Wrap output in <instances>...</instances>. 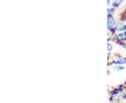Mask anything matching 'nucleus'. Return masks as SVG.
I'll return each instance as SVG.
<instances>
[{
    "mask_svg": "<svg viewBox=\"0 0 126 103\" xmlns=\"http://www.w3.org/2000/svg\"><path fill=\"white\" fill-rule=\"evenodd\" d=\"M117 38L118 40H126V32H125V33H121V34H118L117 35Z\"/></svg>",
    "mask_w": 126,
    "mask_h": 103,
    "instance_id": "7ed1b4c3",
    "label": "nucleus"
},
{
    "mask_svg": "<svg viewBox=\"0 0 126 103\" xmlns=\"http://www.w3.org/2000/svg\"><path fill=\"white\" fill-rule=\"evenodd\" d=\"M113 63H116V64H118V65H121V64H125L126 63V58H123V57H119L118 58L117 60L114 61Z\"/></svg>",
    "mask_w": 126,
    "mask_h": 103,
    "instance_id": "f03ea898",
    "label": "nucleus"
},
{
    "mask_svg": "<svg viewBox=\"0 0 126 103\" xmlns=\"http://www.w3.org/2000/svg\"><path fill=\"white\" fill-rule=\"evenodd\" d=\"M122 1H114L113 3V5L115 6H118V5H120V4L121 3Z\"/></svg>",
    "mask_w": 126,
    "mask_h": 103,
    "instance_id": "39448f33",
    "label": "nucleus"
},
{
    "mask_svg": "<svg viewBox=\"0 0 126 103\" xmlns=\"http://www.w3.org/2000/svg\"><path fill=\"white\" fill-rule=\"evenodd\" d=\"M116 25V22H115V20L113 19V17H109L108 18V24H107V26L109 29L112 28Z\"/></svg>",
    "mask_w": 126,
    "mask_h": 103,
    "instance_id": "f257e3e1",
    "label": "nucleus"
},
{
    "mask_svg": "<svg viewBox=\"0 0 126 103\" xmlns=\"http://www.w3.org/2000/svg\"><path fill=\"white\" fill-rule=\"evenodd\" d=\"M111 11H113V9H108V13H112Z\"/></svg>",
    "mask_w": 126,
    "mask_h": 103,
    "instance_id": "0eeeda50",
    "label": "nucleus"
},
{
    "mask_svg": "<svg viewBox=\"0 0 126 103\" xmlns=\"http://www.w3.org/2000/svg\"><path fill=\"white\" fill-rule=\"evenodd\" d=\"M125 30H126V24L123 25V26H121L117 29V31H118V32H123V31H125Z\"/></svg>",
    "mask_w": 126,
    "mask_h": 103,
    "instance_id": "20e7f679",
    "label": "nucleus"
},
{
    "mask_svg": "<svg viewBox=\"0 0 126 103\" xmlns=\"http://www.w3.org/2000/svg\"><path fill=\"white\" fill-rule=\"evenodd\" d=\"M107 48H108V50L110 52V51H111V49L113 48V46L111 44H110V43H108V46H107Z\"/></svg>",
    "mask_w": 126,
    "mask_h": 103,
    "instance_id": "423d86ee",
    "label": "nucleus"
},
{
    "mask_svg": "<svg viewBox=\"0 0 126 103\" xmlns=\"http://www.w3.org/2000/svg\"><path fill=\"white\" fill-rule=\"evenodd\" d=\"M123 98L125 99V100H126V95H124V97H123Z\"/></svg>",
    "mask_w": 126,
    "mask_h": 103,
    "instance_id": "6e6552de",
    "label": "nucleus"
}]
</instances>
